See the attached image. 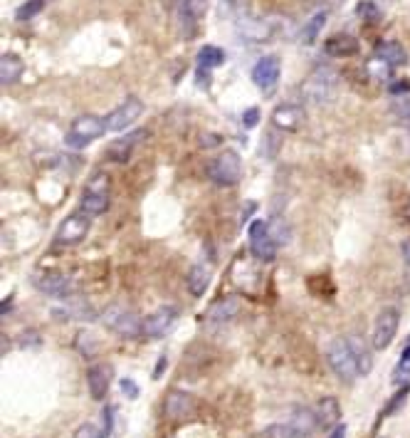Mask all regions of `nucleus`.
I'll return each mask as SVG.
<instances>
[{
  "label": "nucleus",
  "instance_id": "1",
  "mask_svg": "<svg viewBox=\"0 0 410 438\" xmlns=\"http://www.w3.org/2000/svg\"><path fill=\"white\" fill-rule=\"evenodd\" d=\"M339 89V72L329 65H319L309 72L302 84V97L311 104H329Z\"/></svg>",
  "mask_w": 410,
  "mask_h": 438
},
{
  "label": "nucleus",
  "instance_id": "2",
  "mask_svg": "<svg viewBox=\"0 0 410 438\" xmlns=\"http://www.w3.org/2000/svg\"><path fill=\"white\" fill-rule=\"evenodd\" d=\"M101 322H104V327H109L114 334H119V337L124 339L141 337V330H144V320H139V314L131 307H126V305H119V302L104 307Z\"/></svg>",
  "mask_w": 410,
  "mask_h": 438
},
{
  "label": "nucleus",
  "instance_id": "3",
  "mask_svg": "<svg viewBox=\"0 0 410 438\" xmlns=\"http://www.w3.org/2000/svg\"><path fill=\"white\" fill-rule=\"evenodd\" d=\"M109 126H106V119L97 117V114H82L72 122L70 131L65 134V146L70 149H84L94 142V139L104 137Z\"/></svg>",
  "mask_w": 410,
  "mask_h": 438
},
{
  "label": "nucleus",
  "instance_id": "4",
  "mask_svg": "<svg viewBox=\"0 0 410 438\" xmlns=\"http://www.w3.org/2000/svg\"><path fill=\"white\" fill-rule=\"evenodd\" d=\"M326 361L331 372L336 374V379H341L344 384H353L358 372V361L353 356L351 347H349V339H334V342L326 347Z\"/></svg>",
  "mask_w": 410,
  "mask_h": 438
},
{
  "label": "nucleus",
  "instance_id": "5",
  "mask_svg": "<svg viewBox=\"0 0 410 438\" xmlns=\"http://www.w3.org/2000/svg\"><path fill=\"white\" fill-rule=\"evenodd\" d=\"M82 211L89 216H101L109 211V176L97 171L82 191Z\"/></svg>",
  "mask_w": 410,
  "mask_h": 438
},
{
  "label": "nucleus",
  "instance_id": "6",
  "mask_svg": "<svg viewBox=\"0 0 410 438\" xmlns=\"http://www.w3.org/2000/svg\"><path fill=\"white\" fill-rule=\"evenodd\" d=\"M208 173H211V178L215 181L217 186H237L240 184V178H242L240 154L233 151V149H225L223 154L217 156V159L211 164Z\"/></svg>",
  "mask_w": 410,
  "mask_h": 438
},
{
  "label": "nucleus",
  "instance_id": "7",
  "mask_svg": "<svg viewBox=\"0 0 410 438\" xmlns=\"http://www.w3.org/2000/svg\"><path fill=\"white\" fill-rule=\"evenodd\" d=\"M89 228H92V216L84 211L70 213L62 223H59L57 233H55V243L57 245H77L87 238Z\"/></svg>",
  "mask_w": 410,
  "mask_h": 438
},
{
  "label": "nucleus",
  "instance_id": "8",
  "mask_svg": "<svg viewBox=\"0 0 410 438\" xmlns=\"http://www.w3.org/2000/svg\"><path fill=\"white\" fill-rule=\"evenodd\" d=\"M250 250L262 263H272L277 258V240L270 233V223L255 220L250 225Z\"/></svg>",
  "mask_w": 410,
  "mask_h": 438
},
{
  "label": "nucleus",
  "instance_id": "9",
  "mask_svg": "<svg viewBox=\"0 0 410 438\" xmlns=\"http://www.w3.org/2000/svg\"><path fill=\"white\" fill-rule=\"evenodd\" d=\"M205 12H208V0H178L176 15L183 35L193 37L198 32V25L205 18Z\"/></svg>",
  "mask_w": 410,
  "mask_h": 438
},
{
  "label": "nucleus",
  "instance_id": "10",
  "mask_svg": "<svg viewBox=\"0 0 410 438\" xmlns=\"http://www.w3.org/2000/svg\"><path fill=\"white\" fill-rule=\"evenodd\" d=\"M141 114H144V102L139 97H126L117 109L106 114V126H109V131H124L129 129Z\"/></svg>",
  "mask_w": 410,
  "mask_h": 438
},
{
  "label": "nucleus",
  "instance_id": "11",
  "mask_svg": "<svg viewBox=\"0 0 410 438\" xmlns=\"http://www.w3.org/2000/svg\"><path fill=\"white\" fill-rule=\"evenodd\" d=\"M176 307L170 305H164V307L153 310L148 317H144V330H141V337L146 339H161L164 334H168L170 327L176 325Z\"/></svg>",
  "mask_w": 410,
  "mask_h": 438
},
{
  "label": "nucleus",
  "instance_id": "12",
  "mask_svg": "<svg viewBox=\"0 0 410 438\" xmlns=\"http://www.w3.org/2000/svg\"><path fill=\"white\" fill-rule=\"evenodd\" d=\"M398 320L400 314L396 307H386L378 312L373 325V347L375 350H388L391 342L396 339V332H398Z\"/></svg>",
  "mask_w": 410,
  "mask_h": 438
},
{
  "label": "nucleus",
  "instance_id": "13",
  "mask_svg": "<svg viewBox=\"0 0 410 438\" xmlns=\"http://www.w3.org/2000/svg\"><path fill=\"white\" fill-rule=\"evenodd\" d=\"M32 285H35L40 292L52 295V297H70L72 292H75L72 278H67V275L62 273H55V270H45V273L32 275Z\"/></svg>",
  "mask_w": 410,
  "mask_h": 438
},
{
  "label": "nucleus",
  "instance_id": "14",
  "mask_svg": "<svg viewBox=\"0 0 410 438\" xmlns=\"http://www.w3.org/2000/svg\"><path fill=\"white\" fill-rule=\"evenodd\" d=\"M280 72H282L280 57L267 55V57L257 59V65L252 67V82L262 92H272L277 87V82H280Z\"/></svg>",
  "mask_w": 410,
  "mask_h": 438
},
{
  "label": "nucleus",
  "instance_id": "15",
  "mask_svg": "<svg viewBox=\"0 0 410 438\" xmlns=\"http://www.w3.org/2000/svg\"><path fill=\"white\" fill-rule=\"evenodd\" d=\"M272 124L280 131H299L306 124V112L299 104H280L272 112Z\"/></svg>",
  "mask_w": 410,
  "mask_h": 438
},
{
  "label": "nucleus",
  "instance_id": "16",
  "mask_svg": "<svg viewBox=\"0 0 410 438\" xmlns=\"http://www.w3.org/2000/svg\"><path fill=\"white\" fill-rule=\"evenodd\" d=\"M114 369L109 364H92L87 372V389L89 397L94 401H104V397L109 394V386H112Z\"/></svg>",
  "mask_w": 410,
  "mask_h": 438
},
{
  "label": "nucleus",
  "instance_id": "17",
  "mask_svg": "<svg viewBox=\"0 0 410 438\" xmlns=\"http://www.w3.org/2000/svg\"><path fill=\"white\" fill-rule=\"evenodd\" d=\"M195 403H193V397L191 394H186V391H168V397H166V403H164V414L168 416L170 421H183L188 419V416L193 414Z\"/></svg>",
  "mask_w": 410,
  "mask_h": 438
},
{
  "label": "nucleus",
  "instance_id": "18",
  "mask_svg": "<svg viewBox=\"0 0 410 438\" xmlns=\"http://www.w3.org/2000/svg\"><path fill=\"white\" fill-rule=\"evenodd\" d=\"M146 137V131H134V134H126L124 139H117L106 146V159L114 161V164H126L134 151V146L139 144V139Z\"/></svg>",
  "mask_w": 410,
  "mask_h": 438
},
{
  "label": "nucleus",
  "instance_id": "19",
  "mask_svg": "<svg viewBox=\"0 0 410 438\" xmlns=\"http://www.w3.org/2000/svg\"><path fill=\"white\" fill-rule=\"evenodd\" d=\"M52 314L59 322H72V320H94V310L89 302L84 300H65L62 307H55Z\"/></svg>",
  "mask_w": 410,
  "mask_h": 438
},
{
  "label": "nucleus",
  "instance_id": "20",
  "mask_svg": "<svg viewBox=\"0 0 410 438\" xmlns=\"http://www.w3.org/2000/svg\"><path fill=\"white\" fill-rule=\"evenodd\" d=\"M289 426L294 428L297 438H306L319 428V419H317V411L311 409H297L289 419Z\"/></svg>",
  "mask_w": 410,
  "mask_h": 438
},
{
  "label": "nucleus",
  "instance_id": "21",
  "mask_svg": "<svg viewBox=\"0 0 410 438\" xmlns=\"http://www.w3.org/2000/svg\"><path fill=\"white\" fill-rule=\"evenodd\" d=\"M211 278L213 273L208 265H193L188 270V278H186L188 292L195 297H203L205 292H208V287H211Z\"/></svg>",
  "mask_w": 410,
  "mask_h": 438
},
{
  "label": "nucleus",
  "instance_id": "22",
  "mask_svg": "<svg viewBox=\"0 0 410 438\" xmlns=\"http://www.w3.org/2000/svg\"><path fill=\"white\" fill-rule=\"evenodd\" d=\"M240 312V300L237 297H223V300L213 302V307L208 310L205 320L208 322H228L235 314Z\"/></svg>",
  "mask_w": 410,
  "mask_h": 438
},
{
  "label": "nucleus",
  "instance_id": "23",
  "mask_svg": "<svg viewBox=\"0 0 410 438\" xmlns=\"http://www.w3.org/2000/svg\"><path fill=\"white\" fill-rule=\"evenodd\" d=\"M324 53L331 57H351L358 53V40L351 35H334L324 42Z\"/></svg>",
  "mask_w": 410,
  "mask_h": 438
},
{
  "label": "nucleus",
  "instance_id": "24",
  "mask_svg": "<svg viewBox=\"0 0 410 438\" xmlns=\"http://www.w3.org/2000/svg\"><path fill=\"white\" fill-rule=\"evenodd\" d=\"M317 419H319V426L322 428H331V426H339L341 421V406L334 397H324L322 401L317 403Z\"/></svg>",
  "mask_w": 410,
  "mask_h": 438
},
{
  "label": "nucleus",
  "instance_id": "25",
  "mask_svg": "<svg viewBox=\"0 0 410 438\" xmlns=\"http://www.w3.org/2000/svg\"><path fill=\"white\" fill-rule=\"evenodd\" d=\"M23 70L25 65L18 55L6 53L0 57V82L3 84H15L20 79V75H23Z\"/></svg>",
  "mask_w": 410,
  "mask_h": 438
},
{
  "label": "nucleus",
  "instance_id": "26",
  "mask_svg": "<svg viewBox=\"0 0 410 438\" xmlns=\"http://www.w3.org/2000/svg\"><path fill=\"white\" fill-rule=\"evenodd\" d=\"M375 57L386 59L391 67H398V65H405V62H408V53H405L403 45L396 42V40L381 42V45L375 48Z\"/></svg>",
  "mask_w": 410,
  "mask_h": 438
},
{
  "label": "nucleus",
  "instance_id": "27",
  "mask_svg": "<svg viewBox=\"0 0 410 438\" xmlns=\"http://www.w3.org/2000/svg\"><path fill=\"white\" fill-rule=\"evenodd\" d=\"M324 25H326V10H319L314 12L309 20H306L304 25H302V32H299V40H302V45H314V42L319 40V35H322Z\"/></svg>",
  "mask_w": 410,
  "mask_h": 438
},
{
  "label": "nucleus",
  "instance_id": "28",
  "mask_svg": "<svg viewBox=\"0 0 410 438\" xmlns=\"http://www.w3.org/2000/svg\"><path fill=\"white\" fill-rule=\"evenodd\" d=\"M240 32H242V37L250 42H264V40H270L272 28H270V23H262V20H242Z\"/></svg>",
  "mask_w": 410,
  "mask_h": 438
},
{
  "label": "nucleus",
  "instance_id": "29",
  "mask_svg": "<svg viewBox=\"0 0 410 438\" xmlns=\"http://www.w3.org/2000/svg\"><path fill=\"white\" fill-rule=\"evenodd\" d=\"M349 347H351L353 356L358 361V372L369 374L373 369V356H371V350L366 347V342L361 337H349Z\"/></svg>",
  "mask_w": 410,
  "mask_h": 438
},
{
  "label": "nucleus",
  "instance_id": "30",
  "mask_svg": "<svg viewBox=\"0 0 410 438\" xmlns=\"http://www.w3.org/2000/svg\"><path fill=\"white\" fill-rule=\"evenodd\" d=\"M225 62V53L215 45H203L198 50V65L200 70H215Z\"/></svg>",
  "mask_w": 410,
  "mask_h": 438
},
{
  "label": "nucleus",
  "instance_id": "31",
  "mask_svg": "<svg viewBox=\"0 0 410 438\" xmlns=\"http://www.w3.org/2000/svg\"><path fill=\"white\" fill-rule=\"evenodd\" d=\"M366 72H369L371 77L375 79V82H386V79H391V72H393V67L388 65L386 59H381V57H371L369 62H366Z\"/></svg>",
  "mask_w": 410,
  "mask_h": 438
},
{
  "label": "nucleus",
  "instance_id": "32",
  "mask_svg": "<svg viewBox=\"0 0 410 438\" xmlns=\"http://www.w3.org/2000/svg\"><path fill=\"white\" fill-rule=\"evenodd\" d=\"M356 15L361 20H366V23H378L381 20V8L371 3V0H361L356 6Z\"/></svg>",
  "mask_w": 410,
  "mask_h": 438
},
{
  "label": "nucleus",
  "instance_id": "33",
  "mask_svg": "<svg viewBox=\"0 0 410 438\" xmlns=\"http://www.w3.org/2000/svg\"><path fill=\"white\" fill-rule=\"evenodd\" d=\"M260 438H297V433L289 426V421H284V423H272V426H267L260 433Z\"/></svg>",
  "mask_w": 410,
  "mask_h": 438
},
{
  "label": "nucleus",
  "instance_id": "34",
  "mask_svg": "<svg viewBox=\"0 0 410 438\" xmlns=\"http://www.w3.org/2000/svg\"><path fill=\"white\" fill-rule=\"evenodd\" d=\"M45 8V0H28L25 6H20L18 10H15V18L18 20H30V18H35L37 12Z\"/></svg>",
  "mask_w": 410,
  "mask_h": 438
},
{
  "label": "nucleus",
  "instance_id": "35",
  "mask_svg": "<svg viewBox=\"0 0 410 438\" xmlns=\"http://www.w3.org/2000/svg\"><path fill=\"white\" fill-rule=\"evenodd\" d=\"M72 438H104V433H101V428L94 426V423H82V426H77Z\"/></svg>",
  "mask_w": 410,
  "mask_h": 438
},
{
  "label": "nucleus",
  "instance_id": "36",
  "mask_svg": "<svg viewBox=\"0 0 410 438\" xmlns=\"http://www.w3.org/2000/svg\"><path fill=\"white\" fill-rule=\"evenodd\" d=\"M112 416H114V409L112 406H104V411H101V433H104V438L112 436Z\"/></svg>",
  "mask_w": 410,
  "mask_h": 438
},
{
  "label": "nucleus",
  "instance_id": "37",
  "mask_svg": "<svg viewBox=\"0 0 410 438\" xmlns=\"http://www.w3.org/2000/svg\"><path fill=\"white\" fill-rule=\"evenodd\" d=\"M405 397H408V386H403V389H400V394H396V397H393V403L388 406L386 414H383V416L393 414V411L398 409V406H403V403H405Z\"/></svg>",
  "mask_w": 410,
  "mask_h": 438
},
{
  "label": "nucleus",
  "instance_id": "38",
  "mask_svg": "<svg viewBox=\"0 0 410 438\" xmlns=\"http://www.w3.org/2000/svg\"><path fill=\"white\" fill-rule=\"evenodd\" d=\"M242 122H245L247 129H252V126H255V124H257V122H260V109H255V107L247 109V112L242 114Z\"/></svg>",
  "mask_w": 410,
  "mask_h": 438
},
{
  "label": "nucleus",
  "instance_id": "39",
  "mask_svg": "<svg viewBox=\"0 0 410 438\" xmlns=\"http://www.w3.org/2000/svg\"><path fill=\"white\" fill-rule=\"evenodd\" d=\"M410 92V82L408 79H396L391 84V95H408Z\"/></svg>",
  "mask_w": 410,
  "mask_h": 438
},
{
  "label": "nucleus",
  "instance_id": "40",
  "mask_svg": "<svg viewBox=\"0 0 410 438\" xmlns=\"http://www.w3.org/2000/svg\"><path fill=\"white\" fill-rule=\"evenodd\" d=\"M121 391L126 394L129 399H136L139 397V389H136V384L131 379H121Z\"/></svg>",
  "mask_w": 410,
  "mask_h": 438
},
{
  "label": "nucleus",
  "instance_id": "41",
  "mask_svg": "<svg viewBox=\"0 0 410 438\" xmlns=\"http://www.w3.org/2000/svg\"><path fill=\"white\" fill-rule=\"evenodd\" d=\"M400 253H403V260L408 263V267H410V238H408V240H403V245H400Z\"/></svg>",
  "mask_w": 410,
  "mask_h": 438
},
{
  "label": "nucleus",
  "instance_id": "42",
  "mask_svg": "<svg viewBox=\"0 0 410 438\" xmlns=\"http://www.w3.org/2000/svg\"><path fill=\"white\" fill-rule=\"evenodd\" d=\"M329 438H346V426H344V423L334 426V431H331V436H329Z\"/></svg>",
  "mask_w": 410,
  "mask_h": 438
},
{
  "label": "nucleus",
  "instance_id": "43",
  "mask_svg": "<svg viewBox=\"0 0 410 438\" xmlns=\"http://www.w3.org/2000/svg\"><path fill=\"white\" fill-rule=\"evenodd\" d=\"M166 364H168V361H166V356H161L159 367H156V372H153V377H159V374H161V372H164V369H166Z\"/></svg>",
  "mask_w": 410,
  "mask_h": 438
},
{
  "label": "nucleus",
  "instance_id": "44",
  "mask_svg": "<svg viewBox=\"0 0 410 438\" xmlns=\"http://www.w3.org/2000/svg\"><path fill=\"white\" fill-rule=\"evenodd\" d=\"M403 364H410V347H405L403 352Z\"/></svg>",
  "mask_w": 410,
  "mask_h": 438
}]
</instances>
